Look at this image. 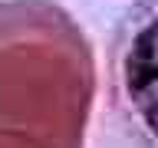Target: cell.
I'll list each match as a JSON object with an SVG mask.
<instances>
[{"instance_id": "cell-1", "label": "cell", "mask_w": 158, "mask_h": 148, "mask_svg": "<svg viewBox=\"0 0 158 148\" xmlns=\"http://www.w3.org/2000/svg\"><path fill=\"white\" fill-rule=\"evenodd\" d=\"M112 79L122 125L138 148H158V0H132L118 20Z\"/></svg>"}]
</instances>
